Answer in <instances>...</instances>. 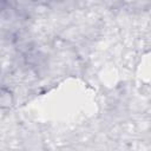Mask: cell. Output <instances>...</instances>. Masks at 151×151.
<instances>
[{
	"mask_svg": "<svg viewBox=\"0 0 151 151\" xmlns=\"http://www.w3.org/2000/svg\"><path fill=\"white\" fill-rule=\"evenodd\" d=\"M5 1H6V0H0V8H2V6H4Z\"/></svg>",
	"mask_w": 151,
	"mask_h": 151,
	"instance_id": "1",
	"label": "cell"
}]
</instances>
